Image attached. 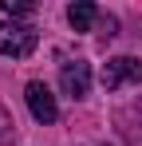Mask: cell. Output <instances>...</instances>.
Masks as SVG:
<instances>
[{
  "label": "cell",
  "mask_w": 142,
  "mask_h": 146,
  "mask_svg": "<svg viewBox=\"0 0 142 146\" xmlns=\"http://www.w3.org/2000/svg\"><path fill=\"white\" fill-rule=\"evenodd\" d=\"M40 44L36 28L32 24H16V20H4L0 24V55H12V59H28Z\"/></svg>",
  "instance_id": "cell-1"
},
{
  "label": "cell",
  "mask_w": 142,
  "mask_h": 146,
  "mask_svg": "<svg viewBox=\"0 0 142 146\" xmlns=\"http://www.w3.org/2000/svg\"><path fill=\"white\" fill-rule=\"evenodd\" d=\"M130 83H142V63L138 59H130V55L107 59V67H103V87H107V91H122V87H130Z\"/></svg>",
  "instance_id": "cell-2"
},
{
  "label": "cell",
  "mask_w": 142,
  "mask_h": 146,
  "mask_svg": "<svg viewBox=\"0 0 142 146\" xmlns=\"http://www.w3.org/2000/svg\"><path fill=\"white\" fill-rule=\"evenodd\" d=\"M24 99H28V111H32V119L44 122V126H51V122L59 119V103H55V95L47 91V83H28L24 87Z\"/></svg>",
  "instance_id": "cell-3"
},
{
  "label": "cell",
  "mask_w": 142,
  "mask_h": 146,
  "mask_svg": "<svg viewBox=\"0 0 142 146\" xmlns=\"http://www.w3.org/2000/svg\"><path fill=\"white\" fill-rule=\"evenodd\" d=\"M59 83H63V95L87 99V91H91V63H87V59H71V63H63Z\"/></svg>",
  "instance_id": "cell-4"
},
{
  "label": "cell",
  "mask_w": 142,
  "mask_h": 146,
  "mask_svg": "<svg viewBox=\"0 0 142 146\" xmlns=\"http://www.w3.org/2000/svg\"><path fill=\"white\" fill-rule=\"evenodd\" d=\"M99 20H103V12H99V4H91V0H79V4L67 8V24L75 32H91Z\"/></svg>",
  "instance_id": "cell-5"
},
{
  "label": "cell",
  "mask_w": 142,
  "mask_h": 146,
  "mask_svg": "<svg viewBox=\"0 0 142 146\" xmlns=\"http://www.w3.org/2000/svg\"><path fill=\"white\" fill-rule=\"evenodd\" d=\"M0 8H4V16H36V4H28V0H0Z\"/></svg>",
  "instance_id": "cell-6"
},
{
  "label": "cell",
  "mask_w": 142,
  "mask_h": 146,
  "mask_svg": "<svg viewBox=\"0 0 142 146\" xmlns=\"http://www.w3.org/2000/svg\"><path fill=\"white\" fill-rule=\"evenodd\" d=\"M16 142V122H12V115L0 107V146H12Z\"/></svg>",
  "instance_id": "cell-7"
}]
</instances>
